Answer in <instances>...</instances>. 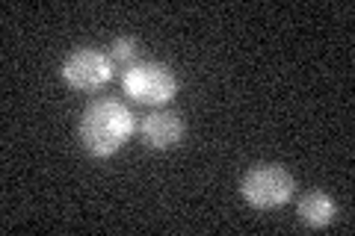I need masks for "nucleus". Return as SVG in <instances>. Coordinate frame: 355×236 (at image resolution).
Returning a JSON list of instances; mask_svg holds the SVG:
<instances>
[{"label": "nucleus", "mask_w": 355, "mask_h": 236, "mask_svg": "<svg viewBox=\"0 0 355 236\" xmlns=\"http://www.w3.org/2000/svg\"><path fill=\"white\" fill-rule=\"evenodd\" d=\"M125 92L139 100V104H169V100L178 95V77L169 71V65L163 62H137L125 71Z\"/></svg>", "instance_id": "3"}, {"label": "nucleus", "mask_w": 355, "mask_h": 236, "mask_svg": "<svg viewBox=\"0 0 355 236\" xmlns=\"http://www.w3.org/2000/svg\"><path fill=\"white\" fill-rule=\"evenodd\" d=\"M139 133L148 148L166 151V148H175V145L184 139V121L178 118L175 112H151V116L142 121Z\"/></svg>", "instance_id": "5"}, {"label": "nucleus", "mask_w": 355, "mask_h": 236, "mask_svg": "<svg viewBox=\"0 0 355 236\" xmlns=\"http://www.w3.org/2000/svg\"><path fill=\"white\" fill-rule=\"evenodd\" d=\"M133 56H137V39H130V36L116 39L113 48H110V60H113L116 65H125V69H130Z\"/></svg>", "instance_id": "7"}, {"label": "nucleus", "mask_w": 355, "mask_h": 236, "mask_svg": "<svg viewBox=\"0 0 355 236\" xmlns=\"http://www.w3.org/2000/svg\"><path fill=\"white\" fill-rule=\"evenodd\" d=\"M60 74L77 92H98L113 77V60L95 48H77L65 56Z\"/></svg>", "instance_id": "4"}, {"label": "nucleus", "mask_w": 355, "mask_h": 236, "mask_svg": "<svg viewBox=\"0 0 355 236\" xmlns=\"http://www.w3.org/2000/svg\"><path fill=\"white\" fill-rule=\"evenodd\" d=\"M296 212L308 228H326V224L335 219V201H331L326 192H308L299 198Z\"/></svg>", "instance_id": "6"}, {"label": "nucleus", "mask_w": 355, "mask_h": 236, "mask_svg": "<svg viewBox=\"0 0 355 236\" xmlns=\"http://www.w3.org/2000/svg\"><path fill=\"white\" fill-rule=\"evenodd\" d=\"M240 192L254 210H275V207H284L293 198L296 181L282 165H254L243 177Z\"/></svg>", "instance_id": "2"}, {"label": "nucleus", "mask_w": 355, "mask_h": 236, "mask_svg": "<svg viewBox=\"0 0 355 236\" xmlns=\"http://www.w3.org/2000/svg\"><path fill=\"white\" fill-rule=\"evenodd\" d=\"M133 133V116L125 104L119 100H92L83 116H80V127H77V136H80V145L86 148V154L98 156H113L121 145L128 142V136Z\"/></svg>", "instance_id": "1"}]
</instances>
